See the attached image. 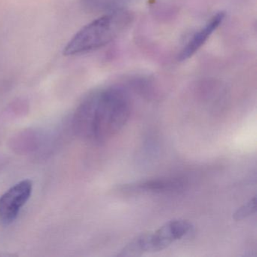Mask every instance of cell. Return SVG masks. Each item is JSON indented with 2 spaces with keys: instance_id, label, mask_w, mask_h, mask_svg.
I'll return each mask as SVG.
<instances>
[{
  "instance_id": "obj_2",
  "label": "cell",
  "mask_w": 257,
  "mask_h": 257,
  "mask_svg": "<svg viewBox=\"0 0 257 257\" xmlns=\"http://www.w3.org/2000/svg\"><path fill=\"white\" fill-rule=\"evenodd\" d=\"M133 22L134 15L125 9L105 13L73 36L64 48V55H81L103 47L122 35Z\"/></svg>"
},
{
  "instance_id": "obj_5",
  "label": "cell",
  "mask_w": 257,
  "mask_h": 257,
  "mask_svg": "<svg viewBox=\"0 0 257 257\" xmlns=\"http://www.w3.org/2000/svg\"><path fill=\"white\" fill-rule=\"evenodd\" d=\"M186 181L178 177L148 179L120 186L119 190L130 193L168 194L183 190Z\"/></svg>"
},
{
  "instance_id": "obj_7",
  "label": "cell",
  "mask_w": 257,
  "mask_h": 257,
  "mask_svg": "<svg viewBox=\"0 0 257 257\" xmlns=\"http://www.w3.org/2000/svg\"><path fill=\"white\" fill-rule=\"evenodd\" d=\"M132 1L135 0H83V3L90 11L107 13L123 10Z\"/></svg>"
},
{
  "instance_id": "obj_8",
  "label": "cell",
  "mask_w": 257,
  "mask_h": 257,
  "mask_svg": "<svg viewBox=\"0 0 257 257\" xmlns=\"http://www.w3.org/2000/svg\"><path fill=\"white\" fill-rule=\"evenodd\" d=\"M255 200V196L252 197L247 202L239 207L233 214V219L236 221H241L254 214L256 210Z\"/></svg>"
},
{
  "instance_id": "obj_3",
  "label": "cell",
  "mask_w": 257,
  "mask_h": 257,
  "mask_svg": "<svg viewBox=\"0 0 257 257\" xmlns=\"http://www.w3.org/2000/svg\"><path fill=\"white\" fill-rule=\"evenodd\" d=\"M192 228V223L186 219L168 221L157 229L142 233L132 239L120 251L118 256H139L148 252L163 250L186 237Z\"/></svg>"
},
{
  "instance_id": "obj_1",
  "label": "cell",
  "mask_w": 257,
  "mask_h": 257,
  "mask_svg": "<svg viewBox=\"0 0 257 257\" xmlns=\"http://www.w3.org/2000/svg\"><path fill=\"white\" fill-rule=\"evenodd\" d=\"M132 100L119 85L98 88L81 102L73 118L75 132L95 144L107 142L122 130L130 118Z\"/></svg>"
},
{
  "instance_id": "obj_6",
  "label": "cell",
  "mask_w": 257,
  "mask_h": 257,
  "mask_svg": "<svg viewBox=\"0 0 257 257\" xmlns=\"http://www.w3.org/2000/svg\"><path fill=\"white\" fill-rule=\"evenodd\" d=\"M225 18V13H216L207 21L204 27L200 28L189 39L178 54V61H184L193 56L209 40L210 36L222 25Z\"/></svg>"
},
{
  "instance_id": "obj_4",
  "label": "cell",
  "mask_w": 257,
  "mask_h": 257,
  "mask_svg": "<svg viewBox=\"0 0 257 257\" xmlns=\"http://www.w3.org/2000/svg\"><path fill=\"white\" fill-rule=\"evenodd\" d=\"M33 182L24 180L12 186L0 197V222L9 225L14 222L32 195Z\"/></svg>"
}]
</instances>
